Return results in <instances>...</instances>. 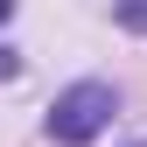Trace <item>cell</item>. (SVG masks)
<instances>
[{
    "label": "cell",
    "mask_w": 147,
    "mask_h": 147,
    "mask_svg": "<svg viewBox=\"0 0 147 147\" xmlns=\"http://www.w3.org/2000/svg\"><path fill=\"white\" fill-rule=\"evenodd\" d=\"M112 112H119L112 84L84 77V84H70L63 98L49 105V140H56V147H84V140H98L105 126H112Z\"/></svg>",
    "instance_id": "cell-1"
},
{
    "label": "cell",
    "mask_w": 147,
    "mask_h": 147,
    "mask_svg": "<svg viewBox=\"0 0 147 147\" xmlns=\"http://www.w3.org/2000/svg\"><path fill=\"white\" fill-rule=\"evenodd\" d=\"M14 70H21V63H14V56H7V49H0V84H7V77H14Z\"/></svg>",
    "instance_id": "cell-2"
},
{
    "label": "cell",
    "mask_w": 147,
    "mask_h": 147,
    "mask_svg": "<svg viewBox=\"0 0 147 147\" xmlns=\"http://www.w3.org/2000/svg\"><path fill=\"white\" fill-rule=\"evenodd\" d=\"M0 21H7V0H0Z\"/></svg>",
    "instance_id": "cell-3"
}]
</instances>
